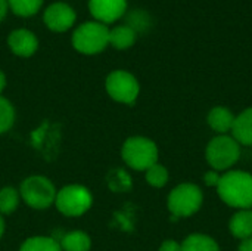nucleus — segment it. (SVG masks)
Listing matches in <instances>:
<instances>
[{
  "label": "nucleus",
  "instance_id": "1",
  "mask_svg": "<svg viewBox=\"0 0 252 251\" xmlns=\"http://www.w3.org/2000/svg\"><path fill=\"white\" fill-rule=\"evenodd\" d=\"M217 192L227 206L239 210H251L252 175L241 170L227 172L221 176Z\"/></svg>",
  "mask_w": 252,
  "mask_h": 251
},
{
  "label": "nucleus",
  "instance_id": "2",
  "mask_svg": "<svg viewBox=\"0 0 252 251\" xmlns=\"http://www.w3.org/2000/svg\"><path fill=\"white\" fill-rule=\"evenodd\" d=\"M109 44V30L105 24L89 21L81 24L72 34V46L83 55H96Z\"/></svg>",
  "mask_w": 252,
  "mask_h": 251
},
{
  "label": "nucleus",
  "instance_id": "3",
  "mask_svg": "<svg viewBox=\"0 0 252 251\" xmlns=\"http://www.w3.org/2000/svg\"><path fill=\"white\" fill-rule=\"evenodd\" d=\"M123 160L134 170H148L158 163V148L154 141L142 136L130 138L124 142L121 151Z\"/></svg>",
  "mask_w": 252,
  "mask_h": 251
},
{
  "label": "nucleus",
  "instance_id": "4",
  "mask_svg": "<svg viewBox=\"0 0 252 251\" xmlns=\"http://www.w3.org/2000/svg\"><path fill=\"white\" fill-rule=\"evenodd\" d=\"M205 157L214 170L223 172L230 169L239 160L241 145L227 135H219L208 143Z\"/></svg>",
  "mask_w": 252,
  "mask_h": 251
},
{
  "label": "nucleus",
  "instance_id": "5",
  "mask_svg": "<svg viewBox=\"0 0 252 251\" xmlns=\"http://www.w3.org/2000/svg\"><path fill=\"white\" fill-rule=\"evenodd\" d=\"M202 191L193 183H182L168 195V210L176 217H189L202 206Z\"/></svg>",
  "mask_w": 252,
  "mask_h": 251
},
{
  "label": "nucleus",
  "instance_id": "6",
  "mask_svg": "<svg viewBox=\"0 0 252 251\" xmlns=\"http://www.w3.org/2000/svg\"><path fill=\"white\" fill-rule=\"evenodd\" d=\"M22 200L32 209L43 210L50 207L56 200V189L53 183L44 176H30L27 178L19 191Z\"/></svg>",
  "mask_w": 252,
  "mask_h": 251
},
{
  "label": "nucleus",
  "instance_id": "7",
  "mask_svg": "<svg viewBox=\"0 0 252 251\" xmlns=\"http://www.w3.org/2000/svg\"><path fill=\"white\" fill-rule=\"evenodd\" d=\"M93 203V197L86 186L81 185H68L63 186L58 194L55 204L58 210L69 217H78L84 215Z\"/></svg>",
  "mask_w": 252,
  "mask_h": 251
},
{
  "label": "nucleus",
  "instance_id": "8",
  "mask_svg": "<svg viewBox=\"0 0 252 251\" xmlns=\"http://www.w3.org/2000/svg\"><path fill=\"white\" fill-rule=\"evenodd\" d=\"M105 86H106L108 95L114 101L121 102V104H128V105L137 99L139 90H140L137 78L131 72L124 71V70L112 71L106 77Z\"/></svg>",
  "mask_w": 252,
  "mask_h": 251
},
{
  "label": "nucleus",
  "instance_id": "9",
  "mask_svg": "<svg viewBox=\"0 0 252 251\" xmlns=\"http://www.w3.org/2000/svg\"><path fill=\"white\" fill-rule=\"evenodd\" d=\"M77 19L75 10L63 1H56L52 3L50 6L46 7L43 21L46 27L53 31V33H65L68 31Z\"/></svg>",
  "mask_w": 252,
  "mask_h": 251
},
{
  "label": "nucleus",
  "instance_id": "10",
  "mask_svg": "<svg viewBox=\"0 0 252 251\" xmlns=\"http://www.w3.org/2000/svg\"><path fill=\"white\" fill-rule=\"evenodd\" d=\"M89 10L94 21L108 25L126 13L127 0H89Z\"/></svg>",
  "mask_w": 252,
  "mask_h": 251
},
{
  "label": "nucleus",
  "instance_id": "11",
  "mask_svg": "<svg viewBox=\"0 0 252 251\" xmlns=\"http://www.w3.org/2000/svg\"><path fill=\"white\" fill-rule=\"evenodd\" d=\"M7 46L16 56L30 58L38 49V40L30 30L16 28L7 36Z\"/></svg>",
  "mask_w": 252,
  "mask_h": 251
},
{
  "label": "nucleus",
  "instance_id": "12",
  "mask_svg": "<svg viewBox=\"0 0 252 251\" xmlns=\"http://www.w3.org/2000/svg\"><path fill=\"white\" fill-rule=\"evenodd\" d=\"M232 133L239 145L252 146V107L235 117Z\"/></svg>",
  "mask_w": 252,
  "mask_h": 251
},
{
  "label": "nucleus",
  "instance_id": "13",
  "mask_svg": "<svg viewBox=\"0 0 252 251\" xmlns=\"http://www.w3.org/2000/svg\"><path fill=\"white\" fill-rule=\"evenodd\" d=\"M207 121H208L210 127L214 132H217L220 135H224L229 130H232L233 121H235V115L226 107H214L210 111Z\"/></svg>",
  "mask_w": 252,
  "mask_h": 251
},
{
  "label": "nucleus",
  "instance_id": "14",
  "mask_svg": "<svg viewBox=\"0 0 252 251\" xmlns=\"http://www.w3.org/2000/svg\"><path fill=\"white\" fill-rule=\"evenodd\" d=\"M229 229L233 237L239 240H248L252 237V210H241L233 215L229 222Z\"/></svg>",
  "mask_w": 252,
  "mask_h": 251
},
{
  "label": "nucleus",
  "instance_id": "15",
  "mask_svg": "<svg viewBox=\"0 0 252 251\" xmlns=\"http://www.w3.org/2000/svg\"><path fill=\"white\" fill-rule=\"evenodd\" d=\"M137 33L128 25H118L109 30V44L118 50L128 49L134 44Z\"/></svg>",
  "mask_w": 252,
  "mask_h": 251
},
{
  "label": "nucleus",
  "instance_id": "16",
  "mask_svg": "<svg viewBox=\"0 0 252 251\" xmlns=\"http://www.w3.org/2000/svg\"><path fill=\"white\" fill-rule=\"evenodd\" d=\"M62 251H89L92 247L90 237L83 231H74L65 234L59 243Z\"/></svg>",
  "mask_w": 252,
  "mask_h": 251
},
{
  "label": "nucleus",
  "instance_id": "17",
  "mask_svg": "<svg viewBox=\"0 0 252 251\" xmlns=\"http://www.w3.org/2000/svg\"><path fill=\"white\" fill-rule=\"evenodd\" d=\"M182 251H220V247L208 235L192 234L183 241Z\"/></svg>",
  "mask_w": 252,
  "mask_h": 251
},
{
  "label": "nucleus",
  "instance_id": "18",
  "mask_svg": "<svg viewBox=\"0 0 252 251\" xmlns=\"http://www.w3.org/2000/svg\"><path fill=\"white\" fill-rule=\"evenodd\" d=\"M19 251H62L59 241L52 237H31L28 238Z\"/></svg>",
  "mask_w": 252,
  "mask_h": 251
},
{
  "label": "nucleus",
  "instance_id": "19",
  "mask_svg": "<svg viewBox=\"0 0 252 251\" xmlns=\"http://www.w3.org/2000/svg\"><path fill=\"white\" fill-rule=\"evenodd\" d=\"M43 1L44 0H7V4L15 15L27 18L35 15L43 6Z\"/></svg>",
  "mask_w": 252,
  "mask_h": 251
},
{
  "label": "nucleus",
  "instance_id": "20",
  "mask_svg": "<svg viewBox=\"0 0 252 251\" xmlns=\"http://www.w3.org/2000/svg\"><path fill=\"white\" fill-rule=\"evenodd\" d=\"M19 204V194L15 188L0 189V215H10Z\"/></svg>",
  "mask_w": 252,
  "mask_h": 251
},
{
  "label": "nucleus",
  "instance_id": "21",
  "mask_svg": "<svg viewBox=\"0 0 252 251\" xmlns=\"http://www.w3.org/2000/svg\"><path fill=\"white\" fill-rule=\"evenodd\" d=\"M146 180L155 188H162L168 182V172L164 166L157 163L146 170Z\"/></svg>",
  "mask_w": 252,
  "mask_h": 251
},
{
  "label": "nucleus",
  "instance_id": "22",
  "mask_svg": "<svg viewBox=\"0 0 252 251\" xmlns=\"http://www.w3.org/2000/svg\"><path fill=\"white\" fill-rule=\"evenodd\" d=\"M13 121H15V109L12 104L6 98L0 96V133L7 132L12 127Z\"/></svg>",
  "mask_w": 252,
  "mask_h": 251
},
{
  "label": "nucleus",
  "instance_id": "23",
  "mask_svg": "<svg viewBox=\"0 0 252 251\" xmlns=\"http://www.w3.org/2000/svg\"><path fill=\"white\" fill-rule=\"evenodd\" d=\"M128 27H131L136 33L140 30H146L149 27V16L145 12L136 10L128 16Z\"/></svg>",
  "mask_w": 252,
  "mask_h": 251
},
{
  "label": "nucleus",
  "instance_id": "24",
  "mask_svg": "<svg viewBox=\"0 0 252 251\" xmlns=\"http://www.w3.org/2000/svg\"><path fill=\"white\" fill-rule=\"evenodd\" d=\"M220 179H221V176L219 175V172L217 170H211V172H207L205 175H204V182H205V185H208V186H219V183H220Z\"/></svg>",
  "mask_w": 252,
  "mask_h": 251
},
{
  "label": "nucleus",
  "instance_id": "25",
  "mask_svg": "<svg viewBox=\"0 0 252 251\" xmlns=\"http://www.w3.org/2000/svg\"><path fill=\"white\" fill-rule=\"evenodd\" d=\"M159 251H182V244H179L177 241H173V240H167L161 244Z\"/></svg>",
  "mask_w": 252,
  "mask_h": 251
},
{
  "label": "nucleus",
  "instance_id": "26",
  "mask_svg": "<svg viewBox=\"0 0 252 251\" xmlns=\"http://www.w3.org/2000/svg\"><path fill=\"white\" fill-rule=\"evenodd\" d=\"M7 9H9L7 0H0V22L4 19V16L7 13Z\"/></svg>",
  "mask_w": 252,
  "mask_h": 251
},
{
  "label": "nucleus",
  "instance_id": "27",
  "mask_svg": "<svg viewBox=\"0 0 252 251\" xmlns=\"http://www.w3.org/2000/svg\"><path fill=\"white\" fill-rule=\"evenodd\" d=\"M238 251H252V237L248 240H244L239 246V250Z\"/></svg>",
  "mask_w": 252,
  "mask_h": 251
},
{
  "label": "nucleus",
  "instance_id": "28",
  "mask_svg": "<svg viewBox=\"0 0 252 251\" xmlns=\"http://www.w3.org/2000/svg\"><path fill=\"white\" fill-rule=\"evenodd\" d=\"M4 87H6V77H4L3 71L0 70V95H1V92L4 90Z\"/></svg>",
  "mask_w": 252,
  "mask_h": 251
},
{
  "label": "nucleus",
  "instance_id": "29",
  "mask_svg": "<svg viewBox=\"0 0 252 251\" xmlns=\"http://www.w3.org/2000/svg\"><path fill=\"white\" fill-rule=\"evenodd\" d=\"M3 231H4V222H3L1 215H0V238H1V235H3Z\"/></svg>",
  "mask_w": 252,
  "mask_h": 251
}]
</instances>
